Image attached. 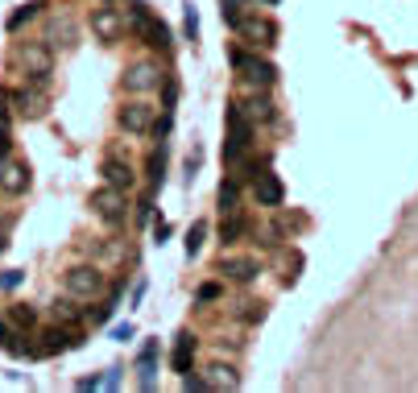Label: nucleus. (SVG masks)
<instances>
[{
	"mask_svg": "<svg viewBox=\"0 0 418 393\" xmlns=\"http://www.w3.org/2000/svg\"><path fill=\"white\" fill-rule=\"evenodd\" d=\"M13 67L29 79H38V83H46L50 71H54V46H50L46 38L42 42H21V46L13 50Z\"/></svg>",
	"mask_w": 418,
	"mask_h": 393,
	"instance_id": "1",
	"label": "nucleus"
},
{
	"mask_svg": "<svg viewBox=\"0 0 418 393\" xmlns=\"http://www.w3.org/2000/svg\"><path fill=\"white\" fill-rule=\"evenodd\" d=\"M253 128H257V124L241 112V104H232V108H228V137H224V162H228V166H241V162H245L248 145H253Z\"/></svg>",
	"mask_w": 418,
	"mask_h": 393,
	"instance_id": "2",
	"label": "nucleus"
},
{
	"mask_svg": "<svg viewBox=\"0 0 418 393\" xmlns=\"http://www.w3.org/2000/svg\"><path fill=\"white\" fill-rule=\"evenodd\" d=\"M228 62H232V71L241 74L248 87H270L273 79H277V67H273L270 58H257L253 50H232Z\"/></svg>",
	"mask_w": 418,
	"mask_h": 393,
	"instance_id": "3",
	"label": "nucleus"
},
{
	"mask_svg": "<svg viewBox=\"0 0 418 393\" xmlns=\"http://www.w3.org/2000/svg\"><path fill=\"white\" fill-rule=\"evenodd\" d=\"M4 99H9V108L17 112V116H25V121H38V116H46V83H38V79H29V83H21V87H13V92H4Z\"/></svg>",
	"mask_w": 418,
	"mask_h": 393,
	"instance_id": "4",
	"label": "nucleus"
},
{
	"mask_svg": "<svg viewBox=\"0 0 418 393\" xmlns=\"http://www.w3.org/2000/svg\"><path fill=\"white\" fill-rule=\"evenodd\" d=\"M62 286H67V294L79 298V302H92V298L104 294V273L96 265H71V270L62 273Z\"/></svg>",
	"mask_w": 418,
	"mask_h": 393,
	"instance_id": "5",
	"label": "nucleus"
},
{
	"mask_svg": "<svg viewBox=\"0 0 418 393\" xmlns=\"http://www.w3.org/2000/svg\"><path fill=\"white\" fill-rule=\"evenodd\" d=\"M133 33H137V38H145V46L162 50V54L170 50V29L158 21L145 4H133Z\"/></svg>",
	"mask_w": 418,
	"mask_h": 393,
	"instance_id": "6",
	"label": "nucleus"
},
{
	"mask_svg": "<svg viewBox=\"0 0 418 393\" xmlns=\"http://www.w3.org/2000/svg\"><path fill=\"white\" fill-rule=\"evenodd\" d=\"M92 211H96L104 223H124V216H128V199H124V191H116V187H99V191H92Z\"/></svg>",
	"mask_w": 418,
	"mask_h": 393,
	"instance_id": "7",
	"label": "nucleus"
},
{
	"mask_svg": "<svg viewBox=\"0 0 418 393\" xmlns=\"http://www.w3.org/2000/svg\"><path fill=\"white\" fill-rule=\"evenodd\" d=\"M153 121H158V108H149V104H141V99L124 104L121 112H116V124H121L124 133H133V137L149 133V128H153Z\"/></svg>",
	"mask_w": 418,
	"mask_h": 393,
	"instance_id": "8",
	"label": "nucleus"
},
{
	"mask_svg": "<svg viewBox=\"0 0 418 393\" xmlns=\"http://www.w3.org/2000/svg\"><path fill=\"white\" fill-rule=\"evenodd\" d=\"M236 33L245 38V42H253V46H273L277 42V25L270 21V17H257V13H241V21H236Z\"/></svg>",
	"mask_w": 418,
	"mask_h": 393,
	"instance_id": "9",
	"label": "nucleus"
},
{
	"mask_svg": "<svg viewBox=\"0 0 418 393\" xmlns=\"http://www.w3.org/2000/svg\"><path fill=\"white\" fill-rule=\"evenodd\" d=\"M158 83H162V67L158 62H133L124 71V92H133V96H145Z\"/></svg>",
	"mask_w": 418,
	"mask_h": 393,
	"instance_id": "10",
	"label": "nucleus"
},
{
	"mask_svg": "<svg viewBox=\"0 0 418 393\" xmlns=\"http://www.w3.org/2000/svg\"><path fill=\"white\" fill-rule=\"evenodd\" d=\"M92 33H96L99 42H116L124 33V13L121 9H108V4L92 9Z\"/></svg>",
	"mask_w": 418,
	"mask_h": 393,
	"instance_id": "11",
	"label": "nucleus"
},
{
	"mask_svg": "<svg viewBox=\"0 0 418 393\" xmlns=\"http://www.w3.org/2000/svg\"><path fill=\"white\" fill-rule=\"evenodd\" d=\"M253 199H257V207H282V199H286V187H282V178L273 170H261L253 178Z\"/></svg>",
	"mask_w": 418,
	"mask_h": 393,
	"instance_id": "12",
	"label": "nucleus"
},
{
	"mask_svg": "<svg viewBox=\"0 0 418 393\" xmlns=\"http://www.w3.org/2000/svg\"><path fill=\"white\" fill-rule=\"evenodd\" d=\"M0 191H9V195H21L29 191V166L25 162H0Z\"/></svg>",
	"mask_w": 418,
	"mask_h": 393,
	"instance_id": "13",
	"label": "nucleus"
},
{
	"mask_svg": "<svg viewBox=\"0 0 418 393\" xmlns=\"http://www.w3.org/2000/svg\"><path fill=\"white\" fill-rule=\"evenodd\" d=\"M99 174H104V182H108V187H116V191H124V195L137 187V174H133V166H128V162H121V157H108Z\"/></svg>",
	"mask_w": 418,
	"mask_h": 393,
	"instance_id": "14",
	"label": "nucleus"
},
{
	"mask_svg": "<svg viewBox=\"0 0 418 393\" xmlns=\"http://www.w3.org/2000/svg\"><path fill=\"white\" fill-rule=\"evenodd\" d=\"M220 273L232 282H253L261 265H257V257H220Z\"/></svg>",
	"mask_w": 418,
	"mask_h": 393,
	"instance_id": "15",
	"label": "nucleus"
},
{
	"mask_svg": "<svg viewBox=\"0 0 418 393\" xmlns=\"http://www.w3.org/2000/svg\"><path fill=\"white\" fill-rule=\"evenodd\" d=\"M79 344H83V336L58 323L54 331H46V344H42V348H33V352H71V348H79Z\"/></svg>",
	"mask_w": 418,
	"mask_h": 393,
	"instance_id": "16",
	"label": "nucleus"
},
{
	"mask_svg": "<svg viewBox=\"0 0 418 393\" xmlns=\"http://www.w3.org/2000/svg\"><path fill=\"white\" fill-rule=\"evenodd\" d=\"M241 112H245L253 124H270L273 116H277V108H273L270 96H248L245 104H241Z\"/></svg>",
	"mask_w": 418,
	"mask_h": 393,
	"instance_id": "17",
	"label": "nucleus"
},
{
	"mask_svg": "<svg viewBox=\"0 0 418 393\" xmlns=\"http://www.w3.org/2000/svg\"><path fill=\"white\" fill-rule=\"evenodd\" d=\"M75 38H79V29H75L71 17H54L46 25V42L50 46H75Z\"/></svg>",
	"mask_w": 418,
	"mask_h": 393,
	"instance_id": "18",
	"label": "nucleus"
},
{
	"mask_svg": "<svg viewBox=\"0 0 418 393\" xmlns=\"http://www.w3.org/2000/svg\"><path fill=\"white\" fill-rule=\"evenodd\" d=\"M50 315H54V323H62V327H75V323L83 319V311H79V298H58L54 306H50Z\"/></svg>",
	"mask_w": 418,
	"mask_h": 393,
	"instance_id": "19",
	"label": "nucleus"
},
{
	"mask_svg": "<svg viewBox=\"0 0 418 393\" xmlns=\"http://www.w3.org/2000/svg\"><path fill=\"white\" fill-rule=\"evenodd\" d=\"M191 360H195V340L182 331V336H178V344H174L170 365H174V372H191Z\"/></svg>",
	"mask_w": 418,
	"mask_h": 393,
	"instance_id": "20",
	"label": "nucleus"
},
{
	"mask_svg": "<svg viewBox=\"0 0 418 393\" xmlns=\"http://www.w3.org/2000/svg\"><path fill=\"white\" fill-rule=\"evenodd\" d=\"M207 385L211 389H241V377H236L232 365H211L207 369Z\"/></svg>",
	"mask_w": 418,
	"mask_h": 393,
	"instance_id": "21",
	"label": "nucleus"
},
{
	"mask_svg": "<svg viewBox=\"0 0 418 393\" xmlns=\"http://www.w3.org/2000/svg\"><path fill=\"white\" fill-rule=\"evenodd\" d=\"M245 232H248V223L241 220L236 211H232V216H224V223H220V240H224V245H236Z\"/></svg>",
	"mask_w": 418,
	"mask_h": 393,
	"instance_id": "22",
	"label": "nucleus"
},
{
	"mask_svg": "<svg viewBox=\"0 0 418 393\" xmlns=\"http://www.w3.org/2000/svg\"><path fill=\"white\" fill-rule=\"evenodd\" d=\"M9 323H13V327H21V331H29V327L38 323V311H33V306H25V302H17V306H9Z\"/></svg>",
	"mask_w": 418,
	"mask_h": 393,
	"instance_id": "23",
	"label": "nucleus"
},
{
	"mask_svg": "<svg viewBox=\"0 0 418 393\" xmlns=\"http://www.w3.org/2000/svg\"><path fill=\"white\" fill-rule=\"evenodd\" d=\"M42 9H46V4H42V0H29V4H21V9H17V13H13V17H9V29H13V33H17V29H21L25 21H33V17H38V13H42Z\"/></svg>",
	"mask_w": 418,
	"mask_h": 393,
	"instance_id": "24",
	"label": "nucleus"
},
{
	"mask_svg": "<svg viewBox=\"0 0 418 393\" xmlns=\"http://www.w3.org/2000/svg\"><path fill=\"white\" fill-rule=\"evenodd\" d=\"M236 199H241V187H236V182H224V187H220V216L241 211V207H236Z\"/></svg>",
	"mask_w": 418,
	"mask_h": 393,
	"instance_id": "25",
	"label": "nucleus"
},
{
	"mask_svg": "<svg viewBox=\"0 0 418 393\" xmlns=\"http://www.w3.org/2000/svg\"><path fill=\"white\" fill-rule=\"evenodd\" d=\"M17 340H21V336L13 331V323H4V319H0V348H4V352H17V356H21V352H29V348L17 344Z\"/></svg>",
	"mask_w": 418,
	"mask_h": 393,
	"instance_id": "26",
	"label": "nucleus"
},
{
	"mask_svg": "<svg viewBox=\"0 0 418 393\" xmlns=\"http://www.w3.org/2000/svg\"><path fill=\"white\" fill-rule=\"evenodd\" d=\"M9 149H13V137H9V99H4V108H0V162L9 157Z\"/></svg>",
	"mask_w": 418,
	"mask_h": 393,
	"instance_id": "27",
	"label": "nucleus"
},
{
	"mask_svg": "<svg viewBox=\"0 0 418 393\" xmlns=\"http://www.w3.org/2000/svg\"><path fill=\"white\" fill-rule=\"evenodd\" d=\"M203 236H207V223H191V232H187V257H199Z\"/></svg>",
	"mask_w": 418,
	"mask_h": 393,
	"instance_id": "28",
	"label": "nucleus"
},
{
	"mask_svg": "<svg viewBox=\"0 0 418 393\" xmlns=\"http://www.w3.org/2000/svg\"><path fill=\"white\" fill-rule=\"evenodd\" d=\"M162 170H166V153H162V149H158V153H153V157H149V187H153V191H158V187H162Z\"/></svg>",
	"mask_w": 418,
	"mask_h": 393,
	"instance_id": "29",
	"label": "nucleus"
},
{
	"mask_svg": "<svg viewBox=\"0 0 418 393\" xmlns=\"http://www.w3.org/2000/svg\"><path fill=\"white\" fill-rule=\"evenodd\" d=\"M182 389L187 393H203V389H211V385H207V377H191V372H182Z\"/></svg>",
	"mask_w": 418,
	"mask_h": 393,
	"instance_id": "30",
	"label": "nucleus"
},
{
	"mask_svg": "<svg viewBox=\"0 0 418 393\" xmlns=\"http://www.w3.org/2000/svg\"><path fill=\"white\" fill-rule=\"evenodd\" d=\"M220 294H224L220 282H203V286H199V302H216Z\"/></svg>",
	"mask_w": 418,
	"mask_h": 393,
	"instance_id": "31",
	"label": "nucleus"
},
{
	"mask_svg": "<svg viewBox=\"0 0 418 393\" xmlns=\"http://www.w3.org/2000/svg\"><path fill=\"white\" fill-rule=\"evenodd\" d=\"M21 286V270H4L0 273V290H17Z\"/></svg>",
	"mask_w": 418,
	"mask_h": 393,
	"instance_id": "32",
	"label": "nucleus"
},
{
	"mask_svg": "<svg viewBox=\"0 0 418 393\" xmlns=\"http://www.w3.org/2000/svg\"><path fill=\"white\" fill-rule=\"evenodd\" d=\"M182 29H187V38H191V42H195V33H199V17H195V9H191V13H187V21H182Z\"/></svg>",
	"mask_w": 418,
	"mask_h": 393,
	"instance_id": "33",
	"label": "nucleus"
},
{
	"mask_svg": "<svg viewBox=\"0 0 418 393\" xmlns=\"http://www.w3.org/2000/svg\"><path fill=\"white\" fill-rule=\"evenodd\" d=\"M4 245H9V228L0 223V253H4Z\"/></svg>",
	"mask_w": 418,
	"mask_h": 393,
	"instance_id": "34",
	"label": "nucleus"
},
{
	"mask_svg": "<svg viewBox=\"0 0 418 393\" xmlns=\"http://www.w3.org/2000/svg\"><path fill=\"white\" fill-rule=\"evenodd\" d=\"M253 4H277V0H253Z\"/></svg>",
	"mask_w": 418,
	"mask_h": 393,
	"instance_id": "35",
	"label": "nucleus"
}]
</instances>
